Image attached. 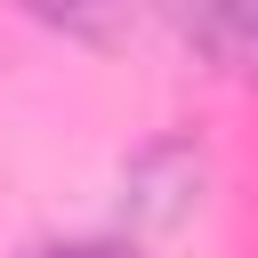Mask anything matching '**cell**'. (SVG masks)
<instances>
[{"label": "cell", "instance_id": "6da1fadb", "mask_svg": "<svg viewBox=\"0 0 258 258\" xmlns=\"http://www.w3.org/2000/svg\"><path fill=\"white\" fill-rule=\"evenodd\" d=\"M177 40H194L218 73L258 89V0H161Z\"/></svg>", "mask_w": 258, "mask_h": 258}, {"label": "cell", "instance_id": "7a4b0ae2", "mask_svg": "<svg viewBox=\"0 0 258 258\" xmlns=\"http://www.w3.org/2000/svg\"><path fill=\"white\" fill-rule=\"evenodd\" d=\"M16 8L40 16V24H56L64 40H113L129 24V0H16Z\"/></svg>", "mask_w": 258, "mask_h": 258}, {"label": "cell", "instance_id": "3957f363", "mask_svg": "<svg viewBox=\"0 0 258 258\" xmlns=\"http://www.w3.org/2000/svg\"><path fill=\"white\" fill-rule=\"evenodd\" d=\"M40 258H129L121 242H56V250H40Z\"/></svg>", "mask_w": 258, "mask_h": 258}]
</instances>
